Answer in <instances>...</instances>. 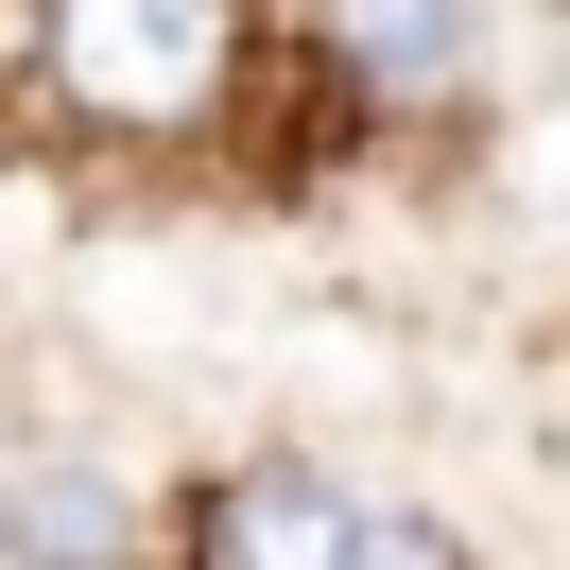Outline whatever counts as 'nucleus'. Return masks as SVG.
I'll return each mask as SVG.
<instances>
[{"mask_svg":"<svg viewBox=\"0 0 570 570\" xmlns=\"http://www.w3.org/2000/svg\"><path fill=\"white\" fill-rule=\"evenodd\" d=\"M36 52H52V87H70L87 121H190L225 87V0H52L36 18Z\"/></svg>","mask_w":570,"mask_h":570,"instance_id":"nucleus-1","label":"nucleus"},{"mask_svg":"<svg viewBox=\"0 0 570 570\" xmlns=\"http://www.w3.org/2000/svg\"><path fill=\"white\" fill-rule=\"evenodd\" d=\"M346 535H363V501L328 466H243L190 519V570H346Z\"/></svg>","mask_w":570,"mask_h":570,"instance_id":"nucleus-2","label":"nucleus"},{"mask_svg":"<svg viewBox=\"0 0 570 570\" xmlns=\"http://www.w3.org/2000/svg\"><path fill=\"white\" fill-rule=\"evenodd\" d=\"M328 52H346V87H381V105H432V87H466V52H484V0H328Z\"/></svg>","mask_w":570,"mask_h":570,"instance_id":"nucleus-3","label":"nucleus"},{"mask_svg":"<svg viewBox=\"0 0 570 570\" xmlns=\"http://www.w3.org/2000/svg\"><path fill=\"white\" fill-rule=\"evenodd\" d=\"M0 553L18 570H121V484L105 466H18L0 484Z\"/></svg>","mask_w":570,"mask_h":570,"instance_id":"nucleus-4","label":"nucleus"},{"mask_svg":"<svg viewBox=\"0 0 570 570\" xmlns=\"http://www.w3.org/2000/svg\"><path fill=\"white\" fill-rule=\"evenodd\" d=\"M346 570H466V553H450V519H381V501H363Z\"/></svg>","mask_w":570,"mask_h":570,"instance_id":"nucleus-5","label":"nucleus"}]
</instances>
